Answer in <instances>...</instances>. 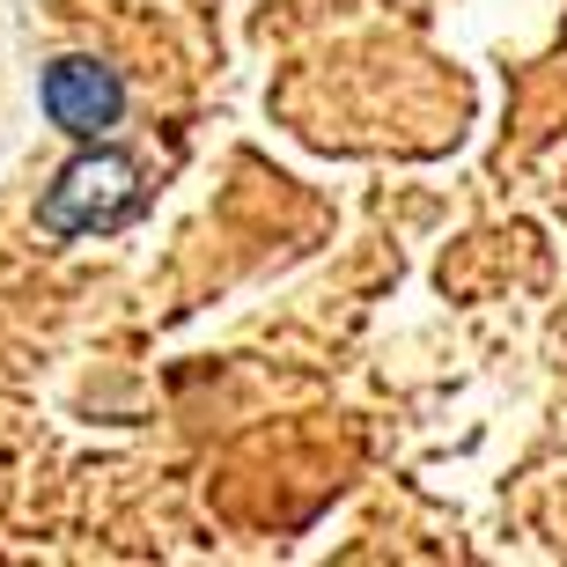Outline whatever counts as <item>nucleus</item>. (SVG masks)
<instances>
[{
  "label": "nucleus",
  "instance_id": "1",
  "mask_svg": "<svg viewBox=\"0 0 567 567\" xmlns=\"http://www.w3.org/2000/svg\"><path fill=\"white\" fill-rule=\"evenodd\" d=\"M133 163L126 155H82V163H66L60 169V185L44 192V207L38 221L52 236H89V229H111L118 214L133 207Z\"/></svg>",
  "mask_w": 567,
  "mask_h": 567
},
{
  "label": "nucleus",
  "instance_id": "2",
  "mask_svg": "<svg viewBox=\"0 0 567 567\" xmlns=\"http://www.w3.org/2000/svg\"><path fill=\"white\" fill-rule=\"evenodd\" d=\"M118 74L96 60H60V66H44V111H52V126L66 133H82V141H96V133L118 126Z\"/></svg>",
  "mask_w": 567,
  "mask_h": 567
}]
</instances>
